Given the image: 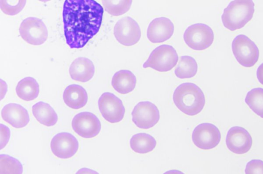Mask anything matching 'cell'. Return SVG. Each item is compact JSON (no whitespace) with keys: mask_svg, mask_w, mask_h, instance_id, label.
Returning a JSON list of instances; mask_svg holds the SVG:
<instances>
[{"mask_svg":"<svg viewBox=\"0 0 263 174\" xmlns=\"http://www.w3.org/2000/svg\"><path fill=\"white\" fill-rule=\"evenodd\" d=\"M106 11L113 16H119L127 12L132 4V1H103Z\"/></svg>","mask_w":263,"mask_h":174,"instance_id":"26","label":"cell"},{"mask_svg":"<svg viewBox=\"0 0 263 174\" xmlns=\"http://www.w3.org/2000/svg\"><path fill=\"white\" fill-rule=\"evenodd\" d=\"M198 66L195 59L191 56L184 55L180 57L174 73L179 78H190L196 74Z\"/></svg>","mask_w":263,"mask_h":174,"instance_id":"23","label":"cell"},{"mask_svg":"<svg viewBox=\"0 0 263 174\" xmlns=\"http://www.w3.org/2000/svg\"><path fill=\"white\" fill-rule=\"evenodd\" d=\"M132 116L134 123L142 129L153 127L160 119L158 108L155 104L148 101L138 103L133 110Z\"/></svg>","mask_w":263,"mask_h":174,"instance_id":"11","label":"cell"},{"mask_svg":"<svg viewBox=\"0 0 263 174\" xmlns=\"http://www.w3.org/2000/svg\"><path fill=\"white\" fill-rule=\"evenodd\" d=\"M75 174H99L97 171L88 168H82L78 170Z\"/></svg>","mask_w":263,"mask_h":174,"instance_id":"31","label":"cell"},{"mask_svg":"<svg viewBox=\"0 0 263 174\" xmlns=\"http://www.w3.org/2000/svg\"><path fill=\"white\" fill-rule=\"evenodd\" d=\"M254 10V3L252 1H233L223 10L222 23L230 31L241 29L252 19Z\"/></svg>","mask_w":263,"mask_h":174,"instance_id":"3","label":"cell"},{"mask_svg":"<svg viewBox=\"0 0 263 174\" xmlns=\"http://www.w3.org/2000/svg\"><path fill=\"white\" fill-rule=\"evenodd\" d=\"M23 167L17 159L6 154L0 155V174H22Z\"/></svg>","mask_w":263,"mask_h":174,"instance_id":"25","label":"cell"},{"mask_svg":"<svg viewBox=\"0 0 263 174\" xmlns=\"http://www.w3.org/2000/svg\"><path fill=\"white\" fill-rule=\"evenodd\" d=\"M178 56L175 49L171 45H162L155 48L144 62V68H151L158 72H167L177 64Z\"/></svg>","mask_w":263,"mask_h":174,"instance_id":"4","label":"cell"},{"mask_svg":"<svg viewBox=\"0 0 263 174\" xmlns=\"http://www.w3.org/2000/svg\"><path fill=\"white\" fill-rule=\"evenodd\" d=\"M245 174H263V161L253 159L248 162L245 168Z\"/></svg>","mask_w":263,"mask_h":174,"instance_id":"28","label":"cell"},{"mask_svg":"<svg viewBox=\"0 0 263 174\" xmlns=\"http://www.w3.org/2000/svg\"><path fill=\"white\" fill-rule=\"evenodd\" d=\"M63 98L64 103L73 109H79L84 106L88 100L85 89L78 84H70L65 89Z\"/></svg>","mask_w":263,"mask_h":174,"instance_id":"18","label":"cell"},{"mask_svg":"<svg viewBox=\"0 0 263 174\" xmlns=\"http://www.w3.org/2000/svg\"><path fill=\"white\" fill-rule=\"evenodd\" d=\"M21 37L27 43L33 45H41L48 38V30L44 22L34 17L24 19L20 26Z\"/></svg>","mask_w":263,"mask_h":174,"instance_id":"7","label":"cell"},{"mask_svg":"<svg viewBox=\"0 0 263 174\" xmlns=\"http://www.w3.org/2000/svg\"><path fill=\"white\" fill-rule=\"evenodd\" d=\"M51 150L54 156L61 159L73 156L79 148V142L71 134L61 132L56 134L50 142Z\"/></svg>","mask_w":263,"mask_h":174,"instance_id":"13","label":"cell"},{"mask_svg":"<svg viewBox=\"0 0 263 174\" xmlns=\"http://www.w3.org/2000/svg\"><path fill=\"white\" fill-rule=\"evenodd\" d=\"M71 126L78 135L84 138L96 137L101 128V124L98 117L88 112L76 115L72 120Z\"/></svg>","mask_w":263,"mask_h":174,"instance_id":"12","label":"cell"},{"mask_svg":"<svg viewBox=\"0 0 263 174\" xmlns=\"http://www.w3.org/2000/svg\"><path fill=\"white\" fill-rule=\"evenodd\" d=\"M256 76L258 81L263 85V62L257 68Z\"/></svg>","mask_w":263,"mask_h":174,"instance_id":"30","label":"cell"},{"mask_svg":"<svg viewBox=\"0 0 263 174\" xmlns=\"http://www.w3.org/2000/svg\"><path fill=\"white\" fill-rule=\"evenodd\" d=\"M32 114L37 121L46 126L55 125L58 119L54 109L48 103L39 101L32 107Z\"/></svg>","mask_w":263,"mask_h":174,"instance_id":"20","label":"cell"},{"mask_svg":"<svg viewBox=\"0 0 263 174\" xmlns=\"http://www.w3.org/2000/svg\"><path fill=\"white\" fill-rule=\"evenodd\" d=\"M173 99L176 107L184 114L195 116L199 114L205 105L204 95L196 84L185 82L175 90Z\"/></svg>","mask_w":263,"mask_h":174,"instance_id":"2","label":"cell"},{"mask_svg":"<svg viewBox=\"0 0 263 174\" xmlns=\"http://www.w3.org/2000/svg\"><path fill=\"white\" fill-rule=\"evenodd\" d=\"M117 40L125 46L137 44L141 37V30L138 23L129 16L124 17L116 24L114 29Z\"/></svg>","mask_w":263,"mask_h":174,"instance_id":"9","label":"cell"},{"mask_svg":"<svg viewBox=\"0 0 263 174\" xmlns=\"http://www.w3.org/2000/svg\"><path fill=\"white\" fill-rule=\"evenodd\" d=\"M26 1H0L2 11L6 14L15 15L20 12L25 7Z\"/></svg>","mask_w":263,"mask_h":174,"instance_id":"27","label":"cell"},{"mask_svg":"<svg viewBox=\"0 0 263 174\" xmlns=\"http://www.w3.org/2000/svg\"><path fill=\"white\" fill-rule=\"evenodd\" d=\"M69 72L71 78L76 81L86 82L90 80L95 74V66L91 60L80 57L71 63Z\"/></svg>","mask_w":263,"mask_h":174,"instance_id":"17","label":"cell"},{"mask_svg":"<svg viewBox=\"0 0 263 174\" xmlns=\"http://www.w3.org/2000/svg\"><path fill=\"white\" fill-rule=\"evenodd\" d=\"M136 81L135 75L130 71L122 70L112 76L111 85L119 93L126 94L134 90Z\"/></svg>","mask_w":263,"mask_h":174,"instance_id":"19","label":"cell"},{"mask_svg":"<svg viewBox=\"0 0 263 174\" xmlns=\"http://www.w3.org/2000/svg\"><path fill=\"white\" fill-rule=\"evenodd\" d=\"M245 101L256 115L263 118V89L256 88L249 91Z\"/></svg>","mask_w":263,"mask_h":174,"instance_id":"24","label":"cell"},{"mask_svg":"<svg viewBox=\"0 0 263 174\" xmlns=\"http://www.w3.org/2000/svg\"><path fill=\"white\" fill-rule=\"evenodd\" d=\"M214 32L208 25L197 23L189 26L183 34L185 44L195 50H203L213 43Z\"/></svg>","mask_w":263,"mask_h":174,"instance_id":"6","label":"cell"},{"mask_svg":"<svg viewBox=\"0 0 263 174\" xmlns=\"http://www.w3.org/2000/svg\"><path fill=\"white\" fill-rule=\"evenodd\" d=\"M3 119L13 127L26 126L30 121L28 111L19 104L10 103L5 105L1 111Z\"/></svg>","mask_w":263,"mask_h":174,"instance_id":"16","label":"cell"},{"mask_svg":"<svg viewBox=\"0 0 263 174\" xmlns=\"http://www.w3.org/2000/svg\"><path fill=\"white\" fill-rule=\"evenodd\" d=\"M163 174H184V173L180 170L173 169V170H170L166 171Z\"/></svg>","mask_w":263,"mask_h":174,"instance_id":"32","label":"cell"},{"mask_svg":"<svg viewBox=\"0 0 263 174\" xmlns=\"http://www.w3.org/2000/svg\"><path fill=\"white\" fill-rule=\"evenodd\" d=\"M174 31V24L169 18L157 17L149 23L147 30V37L152 43L162 42L172 37Z\"/></svg>","mask_w":263,"mask_h":174,"instance_id":"15","label":"cell"},{"mask_svg":"<svg viewBox=\"0 0 263 174\" xmlns=\"http://www.w3.org/2000/svg\"><path fill=\"white\" fill-rule=\"evenodd\" d=\"M0 133H1V149L4 148V147L8 143L10 137V129L5 125L3 124H0Z\"/></svg>","mask_w":263,"mask_h":174,"instance_id":"29","label":"cell"},{"mask_svg":"<svg viewBox=\"0 0 263 174\" xmlns=\"http://www.w3.org/2000/svg\"><path fill=\"white\" fill-rule=\"evenodd\" d=\"M98 106L102 117L108 122L121 121L125 114V107L120 99L110 92L103 93L98 100Z\"/></svg>","mask_w":263,"mask_h":174,"instance_id":"8","label":"cell"},{"mask_svg":"<svg viewBox=\"0 0 263 174\" xmlns=\"http://www.w3.org/2000/svg\"><path fill=\"white\" fill-rule=\"evenodd\" d=\"M17 96L25 101H31L39 95L40 88L36 80L31 77H27L17 83L15 88Z\"/></svg>","mask_w":263,"mask_h":174,"instance_id":"21","label":"cell"},{"mask_svg":"<svg viewBox=\"0 0 263 174\" xmlns=\"http://www.w3.org/2000/svg\"><path fill=\"white\" fill-rule=\"evenodd\" d=\"M226 142L231 151L236 154H243L250 149L252 139L250 133L243 127L233 126L228 132Z\"/></svg>","mask_w":263,"mask_h":174,"instance_id":"14","label":"cell"},{"mask_svg":"<svg viewBox=\"0 0 263 174\" xmlns=\"http://www.w3.org/2000/svg\"><path fill=\"white\" fill-rule=\"evenodd\" d=\"M232 50L237 62L247 68L253 67L258 61L259 49L256 44L243 34L236 36L232 42Z\"/></svg>","mask_w":263,"mask_h":174,"instance_id":"5","label":"cell"},{"mask_svg":"<svg viewBox=\"0 0 263 174\" xmlns=\"http://www.w3.org/2000/svg\"><path fill=\"white\" fill-rule=\"evenodd\" d=\"M130 147L135 153L146 154L152 151L156 147L155 139L146 133H138L134 135L129 141Z\"/></svg>","mask_w":263,"mask_h":174,"instance_id":"22","label":"cell"},{"mask_svg":"<svg viewBox=\"0 0 263 174\" xmlns=\"http://www.w3.org/2000/svg\"><path fill=\"white\" fill-rule=\"evenodd\" d=\"M192 139L198 148L211 149L219 144L221 134L215 125L210 123H202L195 127L192 132Z\"/></svg>","mask_w":263,"mask_h":174,"instance_id":"10","label":"cell"},{"mask_svg":"<svg viewBox=\"0 0 263 174\" xmlns=\"http://www.w3.org/2000/svg\"><path fill=\"white\" fill-rule=\"evenodd\" d=\"M103 9L93 0H66L63 5V21L67 44L81 48L99 31Z\"/></svg>","mask_w":263,"mask_h":174,"instance_id":"1","label":"cell"}]
</instances>
